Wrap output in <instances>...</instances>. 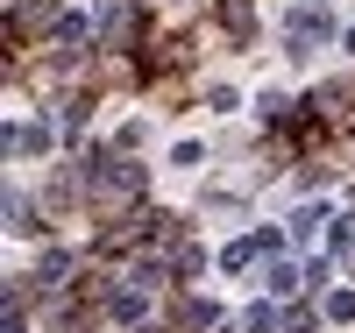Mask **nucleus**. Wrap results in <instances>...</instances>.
Segmentation results:
<instances>
[{"mask_svg": "<svg viewBox=\"0 0 355 333\" xmlns=\"http://www.w3.org/2000/svg\"><path fill=\"white\" fill-rule=\"evenodd\" d=\"M284 326V312L270 305V298H263V305H249V333H277Z\"/></svg>", "mask_w": 355, "mask_h": 333, "instance_id": "obj_7", "label": "nucleus"}, {"mask_svg": "<svg viewBox=\"0 0 355 333\" xmlns=\"http://www.w3.org/2000/svg\"><path fill=\"white\" fill-rule=\"evenodd\" d=\"M85 36H93V15H64L57 21V50H78Z\"/></svg>", "mask_w": 355, "mask_h": 333, "instance_id": "obj_4", "label": "nucleus"}, {"mask_svg": "<svg viewBox=\"0 0 355 333\" xmlns=\"http://www.w3.org/2000/svg\"><path fill=\"white\" fill-rule=\"evenodd\" d=\"M327 319H355V291H334L327 298Z\"/></svg>", "mask_w": 355, "mask_h": 333, "instance_id": "obj_10", "label": "nucleus"}, {"mask_svg": "<svg viewBox=\"0 0 355 333\" xmlns=\"http://www.w3.org/2000/svg\"><path fill=\"white\" fill-rule=\"evenodd\" d=\"M50 15H57V0H21V15H15V28H21V21H50Z\"/></svg>", "mask_w": 355, "mask_h": 333, "instance_id": "obj_9", "label": "nucleus"}, {"mask_svg": "<svg viewBox=\"0 0 355 333\" xmlns=\"http://www.w3.org/2000/svg\"><path fill=\"white\" fill-rule=\"evenodd\" d=\"M327 36H334V21H327V8H299V15L284 21V43H291V57H306L313 43H327Z\"/></svg>", "mask_w": 355, "mask_h": 333, "instance_id": "obj_1", "label": "nucleus"}, {"mask_svg": "<svg viewBox=\"0 0 355 333\" xmlns=\"http://www.w3.org/2000/svg\"><path fill=\"white\" fill-rule=\"evenodd\" d=\"M263 255V241L249 234V241H227V249H220V269H242V262H256Z\"/></svg>", "mask_w": 355, "mask_h": 333, "instance_id": "obj_6", "label": "nucleus"}, {"mask_svg": "<svg viewBox=\"0 0 355 333\" xmlns=\"http://www.w3.org/2000/svg\"><path fill=\"white\" fill-rule=\"evenodd\" d=\"M36 277H43V284H64V277H71V255H64V249H50V255H43V269H36Z\"/></svg>", "mask_w": 355, "mask_h": 333, "instance_id": "obj_8", "label": "nucleus"}, {"mask_svg": "<svg viewBox=\"0 0 355 333\" xmlns=\"http://www.w3.org/2000/svg\"><path fill=\"white\" fill-rule=\"evenodd\" d=\"M320 234H327V206H306V213H291V241H299V249H313Z\"/></svg>", "mask_w": 355, "mask_h": 333, "instance_id": "obj_3", "label": "nucleus"}, {"mask_svg": "<svg viewBox=\"0 0 355 333\" xmlns=\"http://www.w3.org/2000/svg\"><path fill=\"white\" fill-rule=\"evenodd\" d=\"M43 149H50V128H43V120H15V128H8V156L21 163V156H43Z\"/></svg>", "mask_w": 355, "mask_h": 333, "instance_id": "obj_2", "label": "nucleus"}, {"mask_svg": "<svg viewBox=\"0 0 355 333\" xmlns=\"http://www.w3.org/2000/svg\"><path fill=\"white\" fill-rule=\"evenodd\" d=\"M263 277H270V298H291V291H299V277H306V269H291V262H270Z\"/></svg>", "mask_w": 355, "mask_h": 333, "instance_id": "obj_5", "label": "nucleus"}]
</instances>
